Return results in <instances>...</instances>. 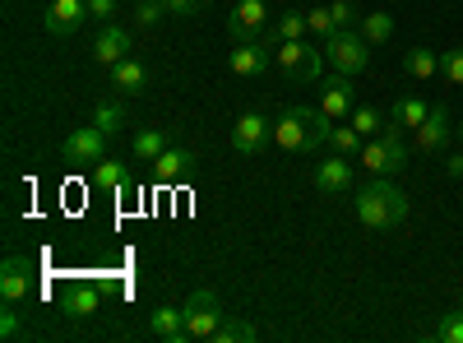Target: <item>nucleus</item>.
Listing matches in <instances>:
<instances>
[{"label": "nucleus", "instance_id": "39448f33", "mask_svg": "<svg viewBox=\"0 0 463 343\" xmlns=\"http://www.w3.org/2000/svg\"><path fill=\"white\" fill-rule=\"evenodd\" d=\"M181 311H185V329H190V338H200V343H209V338L218 334V325L227 320V316H222V301H218L213 292H204V288H200V292H190V301H185Z\"/></svg>", "mask_w": 463, "mask_h": 343}, {"label": "nucleus", "instance_id": "c85d7f7f", "mask_svg": "<svg viewBox=\"0 0 463 343\" xmlns=\"http://www.w3.org/2000/svg\"><path fill=\"white\" fill-rule=\"evenodd\" d=\"M167 14H172L167 0H135V24H139V28H158Z\"/></svg>", "mask_w": 463, "mask_h": 343}, {"label": "nucleus", "instance_id": "0eeeda50", "mask_svg": "<svg viewBox=\"0 0 463 343\" xmlns=\"http://www.w3.org/2000/svg\"><path fill=\"white\" fill-rule=\"evenodd\" d=\"M107 130H98L93 121L89 126H80V130H70L65 135V144H61V154H65V163H74V167H93V163H102L107 154H102V148H107Z\"/></svg>", "mask_w": 463, "mask_h": 343}, {"label": "nucleus", "instance_id": "f257e3e1", "mask_svg": "<svg viewBox=\"0 0 463 343\" xmlns=\"http://www.w3.org/2000/svg\"><path fill=\"white\" fill-rule=\"evenodd\" d=\"M329 117L320 107H288L283 117L274 121V144L283 154H320V144H329Z\"/></svg>", "mask_w": 463, "mask_h": 343}, {"label": "nucleus", "instance_id": "423d86ee", "mask_svg": "<svg viewBox=\"0 0 463 343\" xmlns=\"http://www.w3.org/2000/svg\"><path fill=\"white\" fill-rule=\"evenodd\" d=\"M274 28V14H269V0H237L227 14V33L232 43H246V37H269Z\"/></svg>", "mask_w": 463, "mask_h": 343}, {"label": "nucleus", "instance_id": "dca6fc26", "mask_svg": "<svg viewBox=\"0 0 463 343\" xmlns=\"http://www.w3.org/2000/svg\"><path fill=\"white\" fill-rule=\"evenodd\" d=\"M412 135H417V148H421V154H440V148L449 144V135H454L449 111H445V107H431V117L421 121Z\"/></svg>", "mask_w": 463, "mask_h": 343}, {"label": "nucleus", "instance_id": "473e14b6", "mask_svg": "<svg viewBox=\"0 0 463 343\" xmlns=\"http://www.w3.org/2000/svg\"><path fill=\"white\" fill-rule=\"evenodd\" d=\"M306 24H311V33H316V37H334V33H338V24H334L329 5H320V10H306Z\"/></svg>", "mask_w": 463, "mask_h": 343}, {"label": "nucleus", "instance_id": "a211bd4d", "mask_svg": "<svg viewBox=\"0 0 463 343\" xmlns=\"http://www.w3.org/2000/svg\"><path fill=\"white\" fill-rule=\"evenodd\" d=\"M148 338H158V343H185L190 329H185V311L176 307H158L148 316Z\"/></svg>", "mask_w": 463, "mask_h": 343}, {"label": "nucleus", "instance_id": "a19ab883", "mask_svg": "<svg viewBox=\"0 0 463 343\" xmlns=\"http://www.w3.org/2000/svg\"><path fill=\"white\" fill-rule=\"evenodd\" d=\"M458 307H463V292H458Z\"/></svg>", "mask_w": 463, "mask_h": 343}, {"label": "nucleus", "instance_id": "20e7f679", "mask_svg": "<svg viewBox=\"0 0 463 343\" xmlns=\"http://www.w3.org/2000/svg\"><path fill=\"white\" fill-rule=\"evenodd\" d=\"M366 47H371V43H366L362 33L338 28L334 37H325V61H329L338 74H353V80H357V74L371 65V52H366Z\"/></svg>", "mask_w": 463, "mask_h": 343}, {"label": "nucleus", "instance_id": "6ab92c4d", "mask_svg": "<svg viewBox=\"0 0 463 343\" xmlns=\"http://www.w3.org/2000/svg\"><path fill=\"white\" fill-rule=\"evenodd\" d=\"M98 307H102V292L93 283H80V288L65 292V316H74V320H89Z\"/></svg>", "mask_w": 463, "mask_h": 343}, {"label": "nucleus", "instance_id": "b1692460", "mask_svg": "<svg viewBox=\"0 0 463 343\" xmlns=\"http://www.w3.org/2000/svg\"><path fill=\"white\" fill-rule=\"evenodd\" d=\"M362 37L371 47H384L394 37V14L390 10H371V14H362Z\"/></svg>", "mask_w": 463, "mask_h": 343}, {"label": "nucleus", "instance_id": "412c9836", "mask_svg": "<svg viewBox=\"0 0 463 343\" xmlns=\"http://www.w3.org/2000/svg\"><path fill=\"white\" fill-rule=\"evenodd\" d=\"M167 144H172V135H167L163 126H148V130H139V135H135L130 154H135L139 163H153V158H158V154H163Z\"/></svg>", "mask_w": 463, "mask_h": 343}, {"label": "nucleus", "instance_id": "7c9ffc66", "mask_svg": "<svg viewBox=\"0 0 463 343\" xmlns=\"http://www.w3.org/2000/svg\"><path fill=\"white\" fill-rule=\"evenodd\" d=\"M246 338H255V325L250 320H222L218 334H213V343H246Z\"/></svg>", "mask_w": 463, "mask_h": 343}, {"label": "nucleus", "instance_id": "393cba45", "mask_svg": "<svg viewBox=\"0 0 463 343\" xmlns=\"http://www.w3.org/2000/svg\"><path fill=\"white\" fill-rule=\"evenodd\" d=\"M279 37V43H297V37H306L311 33V24H306V10H283L279 19H274V28H269Z\"/></svg>", "mask_w": 463, "mask_h": 343}, {"label": "nucleus", "instance_id": "ddd939ff", "mask_svg": "<svg viewBox=\"0 0 463 343\" xmlns=\"http://www.w3.org/2000/svg\"><path fill=\"white\" fill-rule=\"evenodd\" d=\"M89 14V0H52V10H47V33L56 37H70V33H80Z\"/></svg>", "mask_w": 463, "mask_h": 343}, {"label": "nucleus", "instance_id": "f8f14e48", "mask_svg": "<svg viewBox=\"0 0 463 343\" xmlns=\"http://www.w3.org/2000/svg\"><path fill=\"white\" fill-rule=\"evenodd\" d=\"M316 186L325 190V195H347L353 190V158L343 154H329L316 163Z\"/></svg>", "mask_w": 463, "mask_h": 343}, {"label": "nucleus", "instance_id": "f3484780", "mask_svg": "<svg viewBox=\"0 0 463 343\" xmlns=\"http://www.w3.org/2000/svg\"><path fill=\"white\" fill-rule=\"evenodd\" d=\"M111 89L121 93V98H144V89H148V65L135 61V56H126L121 65H111Z\"/></svg>", "mask_w": 463, "mask_h": 343}, {"label": "nucleus", "instance_id": "4c0bfd02", "mask_svg": "<svg viewBox=\"0 0 463 343\" xmlns=\"http://www.w3.org/2000/svg\"><path fill=\"white\" fill-rule=\"evenodd\" d=\"M89 14H93V19H102V24H111V14H116V0H89Z\"/></svg>", "mask_w": 463, "mask_h": 343}, {"label": "nucleus", "instance_id": "5701e85b", "mask_svg": "<svg viewBox=\"0 0 463 343\" xmlns=\"http://www.w3.org/2000/svg\"><path fill=\"white\" fill-rule=\"evenodd\" d=\"M93 126H98V130H107V135L126 130V126H130V111H126V102H116V98L98 102V107H93Z\"/></svg>", "mask_w": 463, "mask_h": 343}, {"label": "nucleus", "instance_id": "aec40b11", "mask_svg": "<svg viewBox=\"0 0 463 343\" xmlns=\"http://www.w3.org/2000/svg\"><path fill=\"white\" fill-rule=\"evenodd\" d=\"M427 117H431V102L417 98V93H408V98L394 102V117H390V121H399V130H417Z\"/></svg>", "mask_w": 463, "mask_h": 343}, {"label": "nucleus", "instance_id": "bb28decb", "mask_svg": "<svg viewBox=\"0 0 463 343\" xmlns=\"http://www.w3.org/2000/svg\"><path fill=\"white\" fill-rule=\"evenodd\" d=\"M362 167L375 172V176H394V167H390V148H384L380 135H375L371 144H362Z\"/></svg>", "mask_w": 463, "mask_h": 343}, {"label": "nucleus", "instance_id": "2eb2a0df", "mask_svg": "<svg viewBox=\"0 0 463 343\" xmlns=\"http://www.w3.org/2000/svg\"><path fill=\"white\" fill-rule=\"evenodd\" d=\"M195 163H200V158L190 154V148H172V144H167L163 154L153 158V176H158L163 186H176V181H185L190 172H195Z\"/></svg>", "mask_w": 463, "mask_h": 343}, {"label": "nucleus", "instance_id": "9d476101", "mask_svg": "<svg viewBox=\"0 0 463 343\" xmlns=\"http://www.w3.org/2000/svg\"><path fill=\"white\" fill-rule=\"evenodd\" d=\"M353 107H357V89H353V74H329L325 80V102H320V111L329 121H347L353 117Z\"/></svg>", "mask_w": 463, "mask_h": 343}, {"label": "nucleus", "instance_id": "ea45409f", "mask_svg": "<svg viewBox=\"0 0 463 343\" xmlns=\"http://www.w3.org/2000/svg\"><path fill=\"white\" fill-rule=\"evenodd\" d=\"M458 139H463V121H458Z\"/></svg>", "mask_w": 463, "mask_h": 343}, {"label": "nucleus", "instance_id": "cd10ccee", "mask_svg": "<svg viewBox=\"0 0 463 343\" xmlns=\"http://www.w3.org/2000/svg\"><path fill=\"white\" fill-rule=\"evenodd\" d=\"M130 176H126V163H111V158H102V163H93V186L98 190H121Z\"/></svg>", "mask_w": 463, "mask_h": 343}, {"label": "nucleus", "instance_id": "9b49d317", "mask_svg": "<svg viewBox=\"0 0 463 343\" xmlns=\"http://www.w3.org/2000/svg\"><path fill=\"white\" fill-rule=\"evenodd\" d=\"M130 47H135V37H130V28H121V24H102V33H98V43H93V61L98 65H121L126 56H130Z\"/></svg>", "mask_w": 463, "mask_h": 343}, {"label": "nucleus", "instance_id": "2f4dec72", "mask_svg": "<svg viewBox=\"0 0 463 343\" xmlns=\"http://www.w3.org/2000/svg\"><path fill=\"white\" fill-rule=\"evenodd\" d=\"M436 338H440V343H463V307H458V311H445V316L436 320Z\"/></svg>", "mask_w": 463, "mask_h": 343}, {"label": "nucleus", "instance_id": "58836bf2", "mask_svg": "<svg viewBox=\"0 0 463 343\" xmlns=\"http://www.w3.org/2000/svg\"><path fill=\"white\" fill-rule=\"evenodd\" d=\"M445 167H449V176H463V154H449Z\"/></svg>", "mask_w": 463, "mask_h": 343}, {"label": "nucleus", "instance_id": "e433bc0d", "mask_svg": "<svg viewBox=\"0 0 463 343\" xmlns=\"http://www.w3.org/2000/svg\"><path fill=\"white\" fill-rule=\"evenodd\" d=\"M209 5V0H167V10L176 14V19H190V14H200Z\"/></svg>", "mask_w": 463, "mask_h": 343}, {"label": "nucleus", "instance_id": "f03ea898", "mask_svg": "<svg viewBox=\"0 0 463 343\" xmlns=\"http://www.w3.org/2000/svg\"><path fill=\"white\" fill-rule=\"evenodd\" d=\"M403 218H408V195L394 181L375 176L371 186L357 190V223L362 227H371V233H390V227H399Z\"/></svg>", "mask_w": 463, "mask_h": 343}, {"label": "nucleus", "instance_id": "6e6552de", "mask_svg": "<svg viewBox=\"0 0 463 343\" xmlns=\"http://www.w3.org/2000/svg\"><path fill=\"white\" fill-rule=\"evenodd\" d=\"M227 65H232V74H237V80H260V74L274 65V52H269L264 37H246V43H232Z\"/></svg>", "mask_w": 463, "mask_h": 343}, {"label": "nucleus", "instance_id": "4468645a", "mask_svg": "<svg viewBox=\"0 0 463 343\" xmlns=\"http://www.w3.org/2000/svg\"><path fill=\"white\" fill-rule=\"evenodd\" d=\"M28 283H33V264L24 255H10L5 264H0V297H5L10 307H19V301L28 297Z\"/></svg>", "mask_w": 463, "mask_h": 343}, {"label": "nucleus", "instance_id": "72a5a7b5", "mask_svg": "<svg viewBox=\"0 0 463 343\" xmlns=\"http://www.w3.org/2000/svg\"><path fill=\"white\" fill-rule=\"evenodd\" d=\"M329 14H334V24H338V28H353V24H362V10L353 5V0H334Z\"/></svg>", "mask_w": 463, "mask_h": 343}, {"label": "nucleus", "instance_id": "4be33fe9", "mask_svg": "<svg viewBox=\"0 0 463 343\" xmlns=\"http://www.w3.org/2000/svg\"><path fill=\"white\" fill-rule=\"evenodd\" d=\"M403 70L412 74L417 84L421 80H436V74H440V56L431 47H412V52H403Z\"/></svg>", "mask_w": 463, "mask_h": 343}, {"label": "nucleus", "instance_id": "1a4fd4ad", "mask_svg": "<svg viewBox=\"0 0 463 343\" xmlns=\"http://www.w3.org/2000/svg\"><path fill=\"white\" fill-rule=\"evenodd\" d=\"M264 144H274V121H269L264 111H246V117H237V126H232V148H237L241 158H255Z\"/></svg>", "mask_w": 463, "mask_h": 343}, {"label": "nucleus", "instance_id": "a878e982", "mask_svg": "<svg viewBox=\"0 0 463 343\" xmlns=\"http://www.w3.org/2000/svg\"><path fill=\"white\" fill-rule=\"evenodd\" d=\"M329 148H334V154H343V158H357L362 154V135L353 130V121H347V126H329Z\"/></svg>", "mask_w": 463, "mask_h": 343}, {"label": "nucleus", "instance_id": "7ed1b4c3", "mask_svg": "<svg viewBox=\"0 0 463 343\" xmlns=\"http://www.w3.org/2000/svg\"><path fill=\"white\" fill-rule=\"evenodd\" d=\"M274 65L297 84H316L320 70H325V47H311L306 37H297V43H279L274 47Z\"/></svg>", "mask_w": 463, "mask_h": 343}, {"label": "nucleus", "instance_id": "c756f323", "mask_svg": "<svg viewBox=\"0 0 463 343\" xmlns=\"http://www.w3.org/2000/svg\"><path fill=\"white\" fill-rule=\"evenodd\" d=\"M347 121H353V130L366 139V135H380L384 130V117H380V111L375 107H353V117H347Z\"/></svg>", "mask_w": 463, "mask_h": 343}, {"label": "nucleus", "instance_id": "c9c22d12", "mask_svg": "<svg viewBox=\"0 0 463 343\" xmlns=\"http://www.w3.org/2000/svg\"><path fill=\"white\" fill-rule=\"evenodd\" d=\"M0 338H5V343H14V338H24V325H19V311H10V301H5V311H0Z\"/></svg>", "mask_w": 463, "mask_h": 343}, {"label": "nucleus", "instance_id": "f704fd0d", "mask_svg": "<svg viewBox=\"0 0 463 343\" xmlns=\"http://www.w3.org/2000/svg\"><path fill=\"white\" fill-rule=\"evenodd\" d=\"M440 74H445L449 84H463V47H454V52L440 56Z\"/></svg>", "mask_w": 463, "mask_h": 343}]
</instances>
